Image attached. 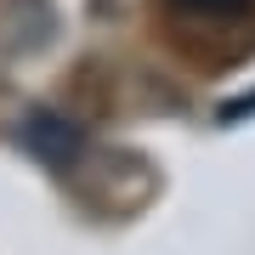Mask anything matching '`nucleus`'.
<instances>
[{"label": "nucleus", "mask_w": 255, "mask_h": 255, "mask_svg": "<svg viewBox=\"0 0 255 255\" xmlns=\"http://www.w3.org/2000/svg\"><path fill=\"white\" fill-rule=\"evenodd\" d=\"M164 11L193 34H227V28H250L255 0H164Z\"/></svg>", "instance_id": "nucleus-1"}, {"label": "nucleus", "mask_w": 255, "mask_h": 255, "mask_svg": "<svg viewBox=\"0 0 255 255\" xmlns=\"http://www.w3.org/2000/svg\"><path fill=\"white\" fill-rule=\"evenodd\" d=\"M28 147L40 159H51V164H74L85 153V136H80V125H68L57 114H34L28 119Z\"/></svg>", "instance_id": "nucleus-2"}]
</instances>
